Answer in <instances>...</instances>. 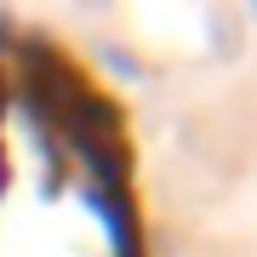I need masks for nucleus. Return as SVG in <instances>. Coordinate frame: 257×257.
Listing matches in <instances>:
<instances>
[{
	"label": "nucleus",
	"mask_w": 257,
	"mask_h": 257,
	"mask_svg": "<svg viewBox=\"0 0 257 257\" xmlns=\"http://www.w3.org/2000/svg\"><path fill=\"white\" fill-rule=\"evenodd\" d=\"M0 257H143L120 109L63 52L0 57Z\"/></svg>",
	"instance_id": "f257e3e1"
}]
</instances>
